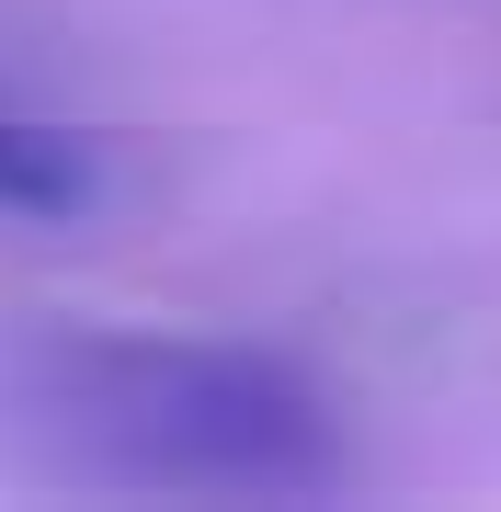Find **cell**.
Segmentation results:
<instances>
[{"mask_svg": "<svg viewBox=\"0 0 501 512\" xmlns=\"http://www.w3.org/2000/svg\"><path fill=\"white\" fill-rule=\"evenodd\" d=\"M92 194H103V148L92 137L0 114V205H12V217H80Z\"/></svg>", "mask_w": 501, "mask_h": 512, "instance_id": "obj_2", "label": "cell"}, {"mask_svg": "<svg viewBox=\"0 0 501 512\" xmlns=\"http://www.w3.org/2000/svg\"><path fill=\"white\" fill-rule=\"evenodd\" d=\"M0 456L46 490L308 501L342 478L297 365L160 330H0Z\"/></svg>", "mask_w": 501, "mask_h": 512, "instance_id": "obj_1", "label": "cell"}]
</instances>
